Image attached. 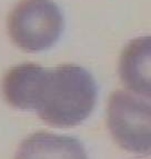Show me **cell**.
<instances>
[{
	"instance_id": "3",
	"label": "cell",
	"mask_w": 151,
	"mask_h": 159,
	"mask_svg": "<svg viewBox=\"0 0 151 159\" xmlns=\"http://www.w3.org/2000/svg\"><path fill=\"white\" fill-rule=\"evenodd\" d=\"M107 121L122 149L142 156L151 154V102L125 91H114L108 102Z\"/></svg>"
},
{
	"instance_id": "5",
	"label": "cell",
	"mask_w": 151,
	"mask_h": 159,
	"mask_svg": "<svg viewBox=\"0 0 151 159\" xmlns=\"http://www.w3.org/2000/svg\"><path fill=\"white\" fill-rule=\"evenodd\" d=\"M15 159H88L78 139L39 131L27 137L19 146Z\"/></svg>"
},
{
	"instance_id": "1",
	"label": "cell",
	"mask_w": 151,
	"mask_h": 159,
	"mask_svg": "<svg viewBox=\"0 0 151 159\" xmlns=\"http://www.w3.org/2000/svg\"><path fill=\"white\" fill-rule=\"evenodd\" d=\"M95 101L97 85L85 68L74 65L42 67L32 109L49 125L73 127L90 116Z\"/></svg>"
},
{
	"instance_id": "4",
	"label": "cell",
	"mask_w": 151,
	"mask_h": 159,
	"mask_svg": "<svg viewBox=\"0 0 151 159\" xmlns=\"http://www.w3.org/2000/svg\"><path fill=\"white\" fill-rule=\"evenodd\" d=\"M119 76L127 89L151 99V37L130 41L119 61Z\"/></svg>"
},
{
	"instance_id": "2",
	"label": "cell",
	"mask_w": 151,
	"mask_h": 159,
	"mask_svg": "<svg viewBox=\"0 0 151 159\" xmlns=\"http://www.w3.org/2000/svg\"><path fill=\"white\" fill-rule=\"evenodd\" d=\"M64 29V17L52 0H21L8 17V32L15 45L29 52L49 49Z\"/></svg>"
},
{
	"instance_id": "6",
	"label": "cell",
	"mask_w": 151,
	"mask_h": 159,
	"mask_svg": "<svg viewBox=\"0 0 151 159\" xmlns=\"http://www.w3.org/2000/svg\"><path fill=\"white\" fill-rule=\"evenodd\" d=\"M41 70L42 67L35 64H22L11 68L2 81V93L7 102L18 109H32Z\"/></svg>"
}]
</instances>
